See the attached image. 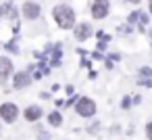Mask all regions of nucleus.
<instances>
[{"label": "nucleus", "instance_id": "5", "mask_svg": "<svg viewBox=\"0 0 152 140\" xmlns=\"http://www.w3.org/2000/svg\"><path fill=\"white\" fill-rule=\"evenodd\" d=\"M23 13H25L27 19H36V17L40 15V7H38L36 2H27V4L23 7Z\"/></svg>", "mask_w": 152, "mask_h": 140}, {"label": "nucleus", "instance_id": "9", "mask_svg": "<svg viewBox=\"0 0 152 140\" xmlns=\"http://www.w3.org/2000/svg\"><path fill=\"white\" fill-rule=\"evenodd\" d=\"M40 115H42V111H40L38 107H29V109L25 111V117H27L29 121H36V119H38Z\"/></svg>", "mask_w": 152, "mask_h": 140}, {"label": "nucleus", "instance_id": "10", "mask_svg": "<svg viewBox=\"0 0 152 140\" xmlns=\"http://www.w3.org/2000/svg\"><path fill=\"white\" fill-rule=\"evenodd\" d=\"M50 123L52 125H61V115L58 113H50Z\"/></svg>", "mask_w": 152, "mask_h": 140}, {"label": "nucleus", "instance_id": "3", "mask_svg": "<svg viewBox=\"0 0 152 140\" xmlns=\"http://www.w3.org/2000/svg\"><path fill=\"white\" fill-rule=\"evenodd\" d=\"M77 113L83 115V117H90V115L96 113V105H94L90 98H81V100L77 102Z\"/></svg>", "mask_w": 152, "mask_h": 140}, {"label": "nucleus", "instance_id": "7", "mask_svg": "<svg viewBox=\"0 0 152 140\" xmlns=\"http://www.w3.org/2000/svg\"><path fill=\"white\" fill-rule=\"evenodd\" d=\"M29 84V75L27 73H17L15 75V86L17 88H23V86H27Z\"/></svg>", "mask_w": 152, "mask_h": 140}, {"label": "nucleus", "instance_id": "4", "mask_svg": "<svg viewBox=\"0 0 152 140\" xmlns=\"http://www.w3.org/2000/svg\"><path fill=\"white\" fill-rule=\"evenodd\" d=\"M106 13H108V0H94L92 15L96 19H102V17H106Z\"/></svg>", "mask_w": 152, "mask_h": 140}, {"label": "nucleus", "instance_id": "12", "mask_svg": "<svg viewBox=\"0 0 152 140\" xmlns=\"http://www.w3.org/2000/svg\"><path fill=\"white\" fill-rule=\"evenodd\" d=\"M150 11H152V0H150Z\"/></svg>", "mask_w": 152, "mask_h": 140}, {"label": "nucleus", "instance_id": "6", "mask_svg": "<svg viewBox=\"0 0 152 140\" xmlns=\"http://www.w3.org/2000/svg\"><path fill=\"white\" fill-rule=\"evenodd\" d=\"M88 36H90V25H88V23L75 27V38H77V40H86Z\"/></svg>", "mask_w": 152, "mask_h": 140}, {"label": "nucleus", "instance_id": "8", "mask_svg": "<svg viewBox=\"0 0 152 140\" xmlns=\"http://www.w3.org/2000/svg\"><path fill=\"white\" fill-rule=\"evenodd\" d=\"M11 73V61L9 59H0V75L7 77Z\"/></svg>", "mask_w": 152, "mask_h": 140}, {"label": "nucleus", "instance_id": "11", "mask_svg": "<svg viewBox=\"0 0 152 140\" xmlns=\"http://www.w3.org/2000/svg\"><path fill=\"white\" fill-rule=\"evenodd\" d=\"M148 134H150V138H152V123H148Z\"/></svg>", "mask_w": 152, "mask_h": 140}, {"label": "nucleus", "instance_id": "1", "mask_svg": "<svg viewBox=\"0 0 152 140\" xmlns=\"http://www.w3.org/2000/svg\"><path fill=\"white\" fill-rule=\"evenodd\" d=\"M54 19H56V23H58L63 29H69V27H73V23H75L73 11H71L69 7H65V4H61V7L54 9Z\"/></svg>", "mask_w": 152, "mask_h": 140}, {"label": "nucleus", "instance_id": "2", "mask_svg": "<svg viewBox=\"0 0 152 140\" xmlns=\"http://www.w3.org/2000/svg\"><path fill=\"white\" fill-rule=\"evenodd\" d=\"M0 115H2L4 121L13 123V121L17 119V115H19V109H17L15 105H11V102H4L2 107H0Z\"/></svg>", "mask_w": 152, "mask_h": 140}]
</instances>
